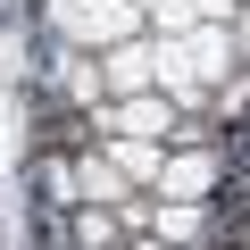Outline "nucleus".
Listing matches in <instances>:
<instances>
[{
	"label": "nucleus",
	"mask_w": 250,
	"mask_h": 250,
	"mask_svg": "<svg viewBox=\"0 0 250 250\" xmlns=\"http://www.w3.org/2000/svg\"><path fill=\"white\" fill-rule=\"evenodd\" d=\"M117 175H134V184L159 175V150H150V142H117Z\"/></svg>",
	"instance_id": "0eeeda50"
},
{
	"label": "nucleus",
	"mask_w": 250,
	"mask_h": 250,
	"mask_svg": "<svg viewBox=\"0 0 250 250\" xmlns=\"http://www.w3.org/2000/svg\"><path fill=\"white\" fill-rule=\"evenodd\" d=\"M159 242H200V200H167L159 208Z\"/></svg>",
	"instance_id": "39448f33"
},
{
	"label": "nucleus",
	"mask_w": 250,
	"mask_h": 250,
	"mask_svg": "<svg viewBox=\"0 0 250 250\" xmlns=\"http://www.w3.org/2000/svg\"><path fill=\"white\" fill-rule=\"evenodd\" d=\"M208 184H217V159H200V150L175 159V167H159V192H167V200H200Z\"/></svg>",
	"instance_id": "7ed1b4c3"
},
{
	"label": "nucleus",
	"mask_w": 250,
	"mask_h": 250,
	"mask_svg": "<svg viewBox=\"0 0 250 250\" xmlns=\"http://www.w3.org/2000/svg\"><path fill=\"white\" fill-rule=\"evenodd\" d=\"M75 192H83L92 208H108V200H117V167H100V159H83V167H75Z\"/></svg>",
	"instance_id": "423d86ee"
},
{
	"label": "nucleus",
	"mask_w": 250,
	"mask_h": 250,
	"mask_svg": "<svg viewBox=\"0 0 250 250\" xmlns=\"http://www.w3.org/2000/svg\"><path fill=\"white\" fill-rule=\"evenodd\" d=\"M184 59H200L208 75H225L233 67V34H200V50H184Z\"/></svg>",
	"instance_id": "6e6552de"
},
{
	"label": "nucleus",
	"mask_w": 250,
	"mask_h": 250,
	"mask_svg": "<svg viewBox=\"0 0 250 250\" xmlns=\"http://www.w3.org/2000/svg\"><path fill=\"white\" fill-rule=\"evenodd\" d=\"M100 125H117L125 142H150V134H167V125H175V108H167V100H150V92H134V100H125L117 117H100Z\"/></svg>",
	"instance_id": "f03ea898"
},
{
	"label": "nucleus",
	"mask_w": 250,
	"mask_h": 250,
	"mask_svg": "<svg viewBox=\"0 0 250 250\" xmlns=\"http://www.w3.org/2000/svg\"><path fill=\"white\" fill-rule=\"evenodd\" d=\"M150 250H159V242H150Z\"/></svg>",
	"instance_id": "ddd939ff"
},
{
	"label": "nucleus",
	"mask_w": 250,
	"mask_h": 250,
	"mask_svg": "<svg viewBox=\"0 0 250 250\" xmlns=\"http://www.w3.org/2000/svg\"><path fill=\"white\" fill-rule=\"evenodd\" d=\"M200 9H208V17H233V0H192V17H200Z\"/></svg>",
	"instance_id": "f8f14e48"
},
{
	"label": "nucleus",
	"mask_w": 250,
	"mask_h": 250,
	"mask_svg": "<svg viewBox=\"0 0 250 250\" xmlns=\"http://www.w3.org/2000/svg\"><path fill=\"white\" fill-rule=\"evenodd\" d=\"M108 233H117L108 208H83V250H108Z\"/></svg>",
	"instance_id": "9d476101"
},
{
	"label": "nucleus",
	"mask_w": 250,
	"mask_h": 250,
	"mask_svg": "<svg viewBox=\"0 0 250 250\" xmlns=\"http://www.w3.org/2000/svg\"><path fill=\"white\" fill-rule=\"evenodd\" d=\"M134 9H150L167 34H184V25H192V0H134Z\"/></svg>",
	"instance_id": "1a4fd4ad"
},
{
	"label": "nucleus",
	"mask_w": 250,
	"mask_h": 250,
	"mask_svg": "<svg viewBox=\"0 0 250 250\" xmlns=\"http://www.w3.org/2000/svg\"><path fill=\"white\" fill-rule=\"evenodd\" d=\"M67 92H75V100H92V92H100V75H92L83 59H67Z\"/></svg>",
	"instance_id": "9b49d317"
},
{
	"label": "nucleus",
	"mask_w": 250,
	"mask_h": 250,
	"mask_svg": "<svg viewBox=\"0 0 250 250\" xmlns=\"http://www.w3.org/2000/svg\"><path fill=\"white\" fill-rule=\"evenodd\" d=\"M50 17L75 42H125V34H134V0H59Z\"/></svg>",
	"instance_id": "f257e3e1"
},
{
	"label": "nucleus",
	"mask_w": 250,
	"mask_h": 250,
	"mask_svg": "<svg viewBox=\"0 0 250 250\" xmlns=\"http://www.w3.org/2000/svg\"><path fill=\"white\" fill-rule=\"evenodd\" d=\"M108 83L150 92V50H142V42H117V50H108Z\"/></svg>",
	"instance_id": "20e7f679"
}]
</instances>
